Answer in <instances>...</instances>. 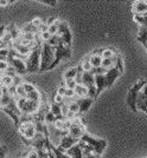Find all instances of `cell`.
I'll list each match as a JSON object with an SVG mask.
<instances>
[{"mask_svg":"<svg viewBox=\"0 0 147 158\" xmlns=\"http://www.w3.org/2000/svg\"><path fill=\"white\" fill-rule=\"evenodd\" d=\"M42 44L43 41L39 40L38 44L32 48V51L30 53V56L27 57L26 61V72L27 73H34L39 72L40 69V50H42Z\"/></svg>","mask_w":147,"mask_h":158,"instance_id":"cell-1","label":"cell"},{"mask_svg":"<svg viewBox=\"0 0 147 158\" xmlns=\"http://www.w3.org/2000/svg\"><path fill=\"white\" fill-rule=\"evenodd\" d=\"M55 58V47L50 46L47 43L42 44L40 50V69L39 72L49 71V67L51 66Z\"/></svg>","mask_w":147,"mask_h":158,"instance_id":"cell-2","label":"cell"},{"mask_svg":"<svg viewBox=\"0 0 147 158\" xmlns=\"http://www.w3.org/2000/svg\"><path fill=\"white\" fill-rule=\"evenodd\" d=\"M82 142H84V143H87L88 145H90L91 148H93L94 152L97 155V156H102V153L103 151L106 150V148H107V140L106 139H101V138H96V137H93L91 135H89V133H86V135H83V137L80 139Z\"/></svg>","mask_w":147,"mask_h":158,"instance_id":"cell-3","label":"cell"},{"mask_svg":"<svg viewBox=\"0 0 147 158\" xmlns=\"http://www.w3.org/2000/svg\"><path fill=\"white\" fill-rule=\"evenodd\" d=\"M14 98L17 100V105L18 109L20 110L21 114H33L42 106V103H36V102H31L26 98H19L18 96H14Z\"/></svg>","mask_w":147,"mask_h":158,"instance_id":"cell-4","label":"cell"},{"mask_svg":"<svg viewBox=\"0 0 147 158\" xmlns=\"http://www.w3.org/2000/svg\"><path fill=\"white\" fill-rule=\"evenodd\" d=\"M146 84L147 83L145 80H139V81H136V83L129 89L128 96H127V105L131 107L132 111L138 112V110H136V99H138V96H139L140 91L144 89V86L146 85Z\"/></svg>","mask_w":147,"mask_h":158,"instance_id":"cell-5","label":"cell"},{"mask_svg":"<svg viewBox=\"0 0 147 158\" xmlns=\"http://www.w3.org/2000/svg\"><path fill=\"white\" fill-rule=\"evenodd\" d=\"M71 57V48L67 46L64 43H60L58 46L55 47V58L51 66L49 67V70L55 69V66H57L63 59H69Z\"/></svg>","mask_w":147,"mask_h":158,"instance_id":"cell-6","label":"cell"},{"mask_svg":"<svg viewBox=\"0 0 147 158\" xmlns=\"http://www.w3.org/2000/svg\"><path fill=\"white\" fill-rule=\"evenodd\" d=\"M57 35L60 38V40L67 45V46H71V39H73V35L71 32L69 30V25L65 20H60V26H58V32Z\"/></svg>","mask_w":147,"mask_h":158,"instance_id":"cell-7","label":"cell"},{"mask_svg":"<svg viewBox=\"0 0 147 158\" xmlns=\"http://www.w3.org/2000/svg\"><path fill=\"white\" fill-rule=\"evenodd\" d=\"M6 61L8 63V65L11 66V67H13L14 70H16L17 74H25V73H27L26 72V64H25L24 60L19 59V58H16V57H13V56L8 54Z\"/></svg>","mask_w":147,"mask_h":158,"instance_id":"cell-8","label":"cell"},{"mask_svg":"<svg viewBox=\"0 0 147 158\" xmlns=\"http://www.w3.org/2000/svg\"><path fill=\"white\" fill-rule=\"evenodd\" d=\"M136 110L142 111L147 114V84L140 91L138 99H136Z\"/></svg>","mask_w":147,"mask_h":158,"instance_id":"cell-9","label":"cell"},{"mask_svg":"<svg viewBox=\"0 0 147 158\" xmlns=\"http://www.w3.org/2000/svg\"><path fill=\"white\" fill-rule=\"evenodd\" d=\"M68 131H69V135H70L71 137L81 139L83 137V135L87 133V127H86L84 124H73V123H71V125H70Z\"/></svg>","mask_w":147,"mask_h":158,"instance_id":"cell-10","label":"cell"},{"mask_svg":"<svg viewBox=\"0 0 147 158\" xmlns=\"http://www.w3.org/2000/svg\"><path fill=\"white\" fill-rule=\"evenodd\" d=\"M78 142H80V139L74 138L70 135H68V136H65V137H63V138L60 139V143L57 148L60 149V150H63V151H68L70 148H73V146L78 144Z\"/></svg>","mask_w":147,"mask_h":158,"instance_id":"cell-11","label":"cell"},{"mask_svg":"<svg viewBox=\"0 0 147 158\" xmlns=\"http://www.w3.org/2000/svg\"><path fill=\"white\" fill-rule=\"evenodd\" d=\"M8 48H12V50H14L18 54L24 56V57H29L31 51H32V48H30V47H27V46H24V45L19 44L18 41H13L12 45L8 47Z\"/></svg>","mask_w":147,"mask_h":158,"instance_id":"cell-12","label":"cell"},{"mask_svg":"<svg viewBox=\"0 0 147 158\" xmlns=\"http://www.w3.org/2000/svg\"><path fill=\"white\" fill-rule=\"evenodd\" d=\"M120 76V72L118 71V69L115 67V66H113L112 69H109L107 71V73L105 74V77H106V80H107V87H109V86H112L116 81V79H118V77Z\"/></svg>","mask_w":147,"mask_h":158,"instance_id":"cell-13","label":"cell"},{"mask_svg":"<svg viewBox=\"0 0 147 158\" xmlns=\"http://www.w3.org/2000/svg\"><path fill=\"white\" fill-rule=\"evenodd\" d=\"M93 102L94 99L89 98V97H87V98H76V103L80 106V114L87 112L90 109V106L93 105Z\"/></svg>","mask_w":147,"mask_h":158,"instance_id":"cell-14","label":"cell"},{"mask_svg":"<svg viewBox=\"0 0 147 158\" xmlns=\"http://www.w3.org/2000/svg\"><path fill=\"white\" fill-rule=\"evenodd\" d=\"M95 87H96V97L107 87V80L105 76H95Z\"/></svg>","mask_w":147,"mask_h":158,"instance_id":"cell-15","label":"cell"},{"mask_svg":"<svg viewBox=\"0 0 147 158\" xmlns=\"http://www.w3.org/2000/svg\"><path fill=\"white\" fill-rule=\"evenodd\" d=\"M133 12L136 14H145L147 13V0H141V1H134L133 2Z\"/></svg>","mask_w":147,"mask_h":158,"instance_id":"cell-16","label":"cell"},{"mask_svg":"<svg viewBox=\"0 0 147 158\" xmlns=\"http://www.w3.org/2000/svg\"><path fill=\"white\" fill-rule=\"evenodd\" d=\"M68 153V156L70 158H84V155H83V151L81 150V148L78 146V144L70 148L68 151H65Z\"/></svg>","mask_w":147,"mask_h":158,"instance_id":"cell-17","label":"cell"},{"mask_svg":"<svg viewBox=\"0 0 147 158\" xmlns=\"http://www.w3.org/2000/svg\"><path fill=\"white\" fill-rule=\"evenodd\" d=\"M75 94H76V98H87L89 97V91H88V87L84 85H76L75 87Z\"/></svg>","mask_w":147,"mask_h":158,"instance_id":"cell-18","label":"cell"},{"mask_svg":"<svg viewBox=\"0 0 147 158\" xmlns=\"http://www.w3.org/2000/svg\"><path fill=\"white\" fill-rule=\"evenodd\" d=\"M6 30H7V32L11 34V37H12V40H13V41H17V40L19 39L20 34H21V31L17 28L16 24H11V25H8Z\"/></svg>","mask_w":147,"mask_h":158,"instance_id":"cell-19","label":"cell"},{"mask_svg":"<svg viewBox=\"0 0 147 158\" xmlns=\"http://www.w3.org/2000/svg\"><path fill=\"white\" fill-rule=\"evenodd\" d=\"M88 59H89L93 67H100L101 64H102V57L100 54H95V53L91 52L90 54H88Z\"/></svg>","mask_w":147,"mask_h":158,"instance_id":"cell-20","label":"cell"},{"mask_svg":"<svg viewBox=\"0 0 147 158\" xmlns=\"http://www.w3.org/2000/svg\"><path fill=\"white\" fill-rule=\"evenodd\" d=\"M50 150L52 152V155H54L55 158H70L68 156V153L65 151H63V150H60L58 148H56L54 145H51L50 146Z\"/></svg>","mask_w":147,"mask_h":158,"instance_id":"cell-21","label":"cell"},{"mask_svg":"<svg viewBox=\"0 0 147 158\" xmlns=\"http://www.w3.org/2000/svg\"><path fill=\"white\" fill-rule=\"evenodd\" d=\"M25 98L29 99V100H31V102L42 103V94H40V92L38 91V90H34V91H32V92L27 93Z\"/></svg>","mask_w":147,"mask_h":158,"instance_id":"cell-22","label":"cell"},{"mask_svg":"<svg viewBox=\"0 0 147 158\" xmlns=\"http://www.w3.org/2000/svg\"><path fill=\"white\" fill-rule=\"evenodd\" d=\"M78 146L81 148V150L83 151L84 157H86V156H88V155H90V153H95V152H94V150H93V148H91L90 145H88L87 143L82 142V140H80V142H78Z\"/></svg>","mask_w":147,"mask_h":158,"instance_id":"cell-23","label":"cell"},{"mask_svg":"<svg viewBox=\"0 0 147 158\" xmlns=\"http://www.w3.org/2000/svg\"><path fill=\"white\" fill-rule=\"evenodd\" d=\"M118 56V53L115 52V50L112 47H106L103 48V51L101 53V57L102 58H115Z\"/></svg>","mask_w":147,"mask_h":158,"instance_id":"cell-24","label":"cell"},{"mask_svg":"<svg viewBox=\"0 0 147 158\" xmlns=\"http://www.w3.org/2000/svg\"><path fill=\"white\" fill-rule=\"evenodd\" d=\"M138 40L142 45L147 41V26H140V31L138 34Z\"/></svg>","mask_w":147,"mask_h":158,"instance_id":"cell-25","label":"cell"},{"mask_svg":"<svg viewBox=\"0 0 147 158\" xmlns=\"http://www.w3.org/2000/svg\"><path fill=\"white\" fill-rule=\"evenodd\" d=\"M115 60H116V57L115 58H102V64H101V66L109 70L113 66H115Z\"/></svg>","mask_w":147,"mask_h":158,"instance_id":"cell-26","label":"cell"},{"mask_svg":"<svg viewBox=\"0 0 147 158\" xmlns=\"http://www.w3.org/2000/svg\"><path fill=\"white\" fill-rule=\"evenodd\" d=\"M76 74H77V66L76 67H70L69 70H67L63 73V78H64V80L65 79H75Z\"/></svg>","mask_w":147,"mask_h":158,"instance_id":"cell-27","label":"cell"},{"mask_svg":"<svg viewBox=\"0 0 147 158\" xmlns=\"http://www.w3.org/2000/svg\"><path fill=\"white\" fill-rule=\"evenodd\" d=\"M81 66H82V70H83V72H90L91 71V69H93V66L90 64V61L88 59V56H86L83 60L81 61Z\"/></svg>","mask_w":147,"mask_h":158,"instance_id":"cell-28","label":"cell"},{"mask_svg":"<svg viewBox=\"0 0 147 158\" xmlns=\"http://www.w3.org/2000/svg\"><path fill=\"white\" fill-rule=\"evenodd\" d=\"M50 111L54 113V116L56 117V118H60V117H63V116H62V112H60V105L56 104V103L50 104Z\"/></svg>","mask_w":147,"mask_h":158,"instance_id":"cell-29","label":"cell"},{"mask_svg":"<svg viewBox=\"0 0 147 158\" xmlns=\"http://www.w3.org/2000/svg\"><path fill=\"white\" fill-rule=\"evenodd\" d=\"M12 85H13V77L4 74V76H2V79H1V86L8 89L10 86H12Z\"/></svg>","mask_w":147,"mask_h":158,"instance_id":"cell-30","label":"cell"},{"mask_svg":"<svg viewBox=\"0 0 147 158\" xmlns=\"http://www.w3.org/2000/svg\"><path fill=\"white\" fill-rule=\"evenodd\" d=\"M133 19H134V21H135L136 24H139L140 26H147V21H146V19H145V17H144L142 14H136V13H134Z\"/></svg>","mask_w":147,"mask_h":158,"instance_id":"cell-31","label":"cell"},{"mask_svg":"<svg viewBox=\"0 0 147 158\" xmlns=\"http://www.w3.org/2000/svg\"><path fill=\"white\" fill-rule=\"evenodd\" d=\"M107 69H105V67H102V66H100V67H93L91 69V71H90V73L93 74V76H105L106 73H107Z\"/></svg>","mask_w":147,"mask_h":158,"instance_id":"cell-32","label":"cell"},{"mask_svg":"<svg viewBox=\"0 0 147 158\" xmlns=\"http://www.w3.org/2000/svg\"><path fill=\"white\" fill-rule=\"evenodd\" d=\"M21 32H30V33H34V34H38L39 31H38V28H36L33 27L30 23L26 24V25H24V26L21 27V30H20Z\"/></svg>","mask_w":147,"mask_h":158,"instance_id":"cell-33","label":"cell"},{"mask_svg":"<svg viewBox=\"0 0 147 158\" xmlns=\"http://www.w3.org/2000/svg\"><path fill=\"white\" fill-rule=\"evenodd\" d=\"M60 43H63L62 40H60V38L56 34V35H52L51 38H50V40L47 41V44L50 45V46H52V47H56V46H58Z\"/></svg>","mask_w":147,"mask_h":158,"instance_id":"cell-34","label":"cell"},{"mask_svg":"<svg viewBox=\"0 0 147 158\" xmlns=\"http://www.w3.org/2000/svg\"><path fill=\"white\" fill-rule=\"evenodd\" d=\"M60 19L56 23V24H52V25H50V26H47V32L50 33L51 35H56L57 32H58V26H60Z\"/></svg>","mask_w":147,"mask_h":158,"instance_id":"cell-35","label":"cell"},{"mask_svg":"<svg viewBox=\"0 0 147 158\" xmlns=\"http://www.w3.org/2000/svg\"><path fill=\"white\" fill-rule=\"evenodd\" d=\"M115 67L118 69V71L121 73H123V61H122V58H121L120 54L116 56V60H115Z\"/></svg>","mask_w":147,"mask_h":158,"instance_id":"cell-36","label":"cell"},{"mask_svg":"<svg viewBox=\"0 0 147 158\" xmlns=\"http://www.w3.org/2000/svg\"><path fill=\"white\" fill-rule=\"evenodd\" d=\"M69 111L75 113V114H78V116H80V106H78V104L76 103V100L69 104Z\"/></svg>","mask_w":147,"mask_h":158,"instance_id":"cell-37","label":"cell"},{"mask_svg":"<svg viewBox=\"0 0 147 158\" xmlns=\"http://www.w3.org/2000/svg\"><path fill=\"white\" fill-rule=\"evenodd\" d=\"M44 23H45V21L42 19V18H39V17H36V18H33V19L30 21V24L33 27H36V28H39Z\"/></svg>","mask_w":147,"mask_h":158,"instance_id":"cell-38","label":"cell"},{"mask_svg":"<svg viewBox=\"0 0 147 158\" xmlns=\"http://www.w3.org/2000/svg\"><path fill=\"white\" fill-rule=\"evenodd\" d=\"M63 85L65 86V89H70V90H75V87H76V81H75V79H65L64 80V84Z\"/></svg>","mask_w":147,"mask_h":158,"instance_id":"cell-39","label":"cell"},{"mask_svg":"<svg viewBox=\"0 0 147 158\" xmlns=\"http://www.w3.org/2000/svg\"><path fill=\"white\" fill-rule=\"evenodd\" d=\"M55 119H56V117H55L54 113L51 111H49L47 114H45V123H47V125H52Z\"/></svg>","mask_w":147,"mask_h":158,"instance_id":"cell-40","label":"cell"},{"mask_svg":"<svg viewBox=\"0 0 147 158\" xmlns=\"http://www.w3.org/2000/svg\"><path fill=\"white\" fill-rule=\"evenodd\" d=\"M16 91H17V94H16V96H18L19 98H25V97H26V92H25V90H24L23 84L19 86H17V87H16Z\"/></svg>","mask_w":147,"mask_h":158,"instance_id":"cell-41","label":"cell"},{"mask_svg":"<svg viewBox=\"0 0 147 158\" xmlns=\"http://www.w3.org/2000/svg\"><path fill=\"white\" fill-rule=\"evenodd\" d=\"M23 86H24V90H25L26 94L30 92H32V91H34V90H37L36 86H34L33 84H31V83H23Z\"/></svg>","mask_w":147,"mask_h":158,"instance_id":"cell-42","label":"cell"},{"mask_svg":"<svg viewBox=\"0 0 147 158\" xmlns=\"http://www.w3.org/2000/svg\"><path fill=\"white\" fill-rule=\"evenodd\" d=\"M39 37H40V40L43 41V43H47L49 40H50V38L52 37L50 33L47 32V31H45V32H42L39 33Z\"/></svg>","mask_w":147,"mask_h":158,"instance_id":"cell-43","label":"cell"},{"mask_svg":"<svg viewBox=\"0 0 147 158\" xmlns=\"http://www.w3.org/2000/svg\"><path fill=\"white\" fill-rule=\"evenodd\" d=\"M63 102H64V97H63V96H60V94H58V93H55L54 94V103L60 105V104H63Z\"/></svg>","mask_w":147,"mask_h":158,"instance_id":"cell-44","label":"cell"},{"mask_svg":"<svg viewBox=\"0 0 147 158\" xmlns=\"http://www.w3.org/2000/svg\"><path fill=\"white\" fill-rule=\"evenodd\" d=\"M60 112H62V116L65 117L68 113H69V105L65 104V103L60 104Z\"/></svg>","mask_w":147,"mask_h":158,"instance_id":"cell-45","label":"cell"},{"mask_svg":"<svg viewBox=\"0 0 147 158\" xmlns=\"http://www.w3.org/2000/svg\"><path fill=\"white\" fill-rule=\"evenodd\" d=\"M64 97H65V98H76L75 91H74V90H70V89H67V90H65V93H64Z\"/></svg>","mask_w":147,"mask_h":158,"instance_id":"cell-46","label":"cell"},{"mask_svg":"<svg viewBox=\"0 0 147 158\" xmlns=\"http://www.w3.org/2000/svg\"><path fill=\"white\" fill-rule=\"evenodd\" d=\"M8 54H10V48H8V47H2V48H0V56H1V57H4V58L7 59Z\"/></svg>","mask_w":147,"mask_h":158,"instance_id":"cell-47","label":"cell"},{"mask_svg":"<svg viewBox=\"0 0 147 158\" xmlns=\"http://www.w3.org/2000/svg\"><path fill=\"white\" fill-rule=\"evenodd\" d=\"M26 157L27 158H38V153H37V151H36L33 148H32L30 151L27 152Z\"/></svg>","mask_w":147,"mask_h":158,"instance_id":"cell-48","label":"cell"},{"mask_svg":"<svg viewBox=\"0 0 147 158\" xmlns=\"http://www.w3.org/2000/svg\"><path fill=\"white\" fill-rule=\"evenodd\" d=\"M23 84V81H21V78H20L19 76H14L13 77V86H19Z\"/></svg>","mask_w":147,"mask_h":158,"instance_id":"cell-49","label":"cell"},{"mask_svg":"<svg viewBox=\"0 0 147 158\" xmlns=\"http://www.w3.org/2000/svg\"><path fill=\"white\" fill-rule=\"evenodd\" d=\"M65 90H67V89H65V86L62 84L60 86H58V87H57V91H56V93H58V94H60V96H63V97H64Z\"/></svg>","mask_w":147,"mask_h":158,"instance_id":"cell-50","label":"cell"},{"mask_svg":"<svg viewBox=\"0 0 147 158\" xmlns=\"http://www.w3.org/2000/svg\"><path fill=\"white\" fill-rule=\"evenodd\" d=\"M39 2L45 4V5H49V6H55V5L57 4L55 0H39Z\"/></svg>","mask_w":147,"mask_h":158,"instance_id":"cell-51","label":"cell"},{"mask_svg":"<svg viewBox=\"0 0 147 158\" xmlns=\"http://www.w3.org/2000/svg\"><path fill=\"white\" fill-rule=\"evenodd\" d=\"M58 18H55V17H52V18H50V19H47V21H45V24H47V26H50V25H52V24H56L57 21H58Z\"/></svg>","mask_w":147,"mask_h":158,"instance_id":"cell-52","label":"cell"},{"mask_svg":"<svg viewBox=\"0 0 147 158\" xmlns=\"http://www.w3.org/2000/svg\"><path fill=\"white\" fill-rule=\"evenodd\" d=\"M7 153L6 146H0V158H5Z\"/></svg>","mask_w":147,"mask_h":158,"instance_id":"cell-53","label":"cell"},{"mask_svg":"<svg viewBox=\"0 0 147 158\" xmlns=\"http://www.w3.org/2000/svg\"><path fill=\"white\" fill-rule=\"evenodd\" d=\"M6 27L7 26H5V25H1L0 26V38H2L4 35H5V33H6Z\"/></svg>","mask_w":147,"mask_h":158,"instance_id":"cell-54","label":"cell"},{"mask_svg":"<svg viewBox=\"0 0 147 158\" xmlns=\"http://www.w3.org/2000/svg\"><path fill=\"white\" fill-rule=\"evenodd\" d=\"M8 4H10V1H7V0H0V6H1V7L7 6Z\"/></svg>","mask_w":147,"mask_h":158,"instance_id":"cell-55","label":"cell"},{"mask_svg":"<svg viewBox=\"0 0 147 158\" xmlns=\"http://www.w3.org/2000/svg\"><path fill=\"white\" fill-rule=\"evenodd\" d=\"M84 158H101V156H97L96 153H90V155L86 156Z\"/></svg>","mask_w":147,"mask_h":158,"instance_id":"cell-56","label":"cell"},{"mask_svg":"<svg viewBox=\"0 0 147 158\" xmlns=\"http://www.w3.org/2000/svg\"><path fill=\"white\" fill-rule=\"evenodd\" d=\"M2 47H7L5 44H4V41H2V39L0 38V48H2Z\"/></svg>","mask_w":147,"mask_h":158,"instance_id":"cell-57","label":"cell"},{"mask_svg":"<svg viewBox=\"0 0 147 158\" xmlns=\"http://www.w3.org/2000/svg\"><path fill=\"white\" fill-rule=\"evenodd\" d=\"M49 158H55L54 155H52V152H51V151H50V156H49Z\"/></svg>","mask_w":147,"mask_h":158,"instance_id":"cell-58","label":"cell"},{"mask_svg":"<svg viewBox=\"0 0 147 158\" xmlns=\"http://www.w3.org/2000/svg\"><path fill=\"white\" fill-rule=\"evenodd\" d=\"M144 17H145V19H146V21H147V13H145V14H142Z\"/></svg>","mask_w":147,"mask_h":158,"instance_id":"cell-59","label":"cell"},{"mask_svg":"<svg viewBox=\"0 0 147 158\" xmlns=\"http://www.w3.org/2000/svg\"><path fill=\"white\" fill-rule=\"evenodd\" d=\"M20 158H26V156H23V157H20Z\"/></svg>","mask_w":147,"mask_h":158,"instance_id":"cell-60","label":"cell"},{"mask_svg":"<svg viewBox=\"0 0 147 158\" xmlns=\"http://www.w3.org/2000/svg\"><path fill=\"white\" fill-rule=\"evenodd\" d=\"M145 158H147V157H145Z\"/></svg>","mask_w":147,"mask_h":158,"instance_id":"cell-61","label":"cell"},{"mask_svg":"<svg viewBox=\"0 0 147 158\" xmlns=\"http://www.w3.org/2000/svg\"><path fill=\"white\" fill-rule=\"evenodd\" d=\"M26 158H27V157H26Z\"/></svg>","mask_w":147,"mask_h":158,"instance_id":"cell-62","label":"cell"}]
</instances>
